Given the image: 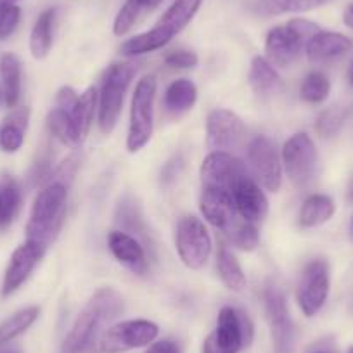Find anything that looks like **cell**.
<instances>
[{"mask_svg": "<svg viewBox=\"0 0 353 353\" xmlns=\"http://www.w3.org/2000/svg\"><path fill=\"white\" fill-rule=\"evenodd\" d=\"M123 312V298L113 288H101L78 314L73 327L64 338L61 353H83L96 341L104 324Z\"/></svg>", "mask_w": 353, "mask_h": 353, "instance_id": "6da1fadb", "label": "cell"}, {"mask_svg": "<svg viewBox=\"0 0 353 353\" xmlns=\"http://www.w3.org/2000/svg\"><path fill=\"white\" fill-rule=\"evenodd\" d=\"M68 185L52 181L37 194L26 223V241L49 246L56 239L66 215Z\"/></svg>", "mask_w": 353, "mask_h": 353, "instance_id": "7a4b0ae2", "label": "cell"}, {"mask_svg": "<svg viewBox=\"0 0 353 353\" xmlns=\"http://www.w3.org/2000/svg\"><path fill=\"white\" fill-rule=\"evenodd\" d=\"M319 32L321 28L317 23L301 18L291 19L286 25L276 26L267 33V39H265L267 61L272 66L290 68L300 57L308 40Z\"/></svg>", "mask_w": 353, "mask_h": 353, "instance_id": "3957f363", "label": "cell"}, {"mask_svg": "<svg viewBox=\"0 0 353 353\" xmlns=\"http://www.w3.org/2000/svg\"><path fill=\"white\" fill-rule=\"evenodd\" d=\"M134 74L135 68L128 63L111 64L104 71L99 90V127L104 134H111L117 127Z\"/></svg>", "mask_w": 353, "mask_h": 353, "instance_id": "277c9868", "label": "cell"}, {"mask_svg": "<svg viewBox=\"0 0 353 353\" xmlns=\"http://www.w3.org/2000/svg\"><path fill=\"white\" fill-rule=\"evenodd\" d=\"M156 78L152 74L142 77L137 81L132 96L130 106V125H128L127 149L128 152H139L152 137V125H154V97H156Z\"/></svg>", "mask_w": 353, "mask_h": 353, "instance_id": "5b68a950", "label": "cell"}, {"mask_svg": "<svg viewBox=\"0 0 353 353\" xmlns=\"http://www.w3.org/2000/svg\"><path fill=\"white\" fill-rule=\"evenodd\" d=\"M253 339V324L250 317L234 307L219 312L216 327L206 338L203 353H239Z\"/></svg>", "mask_w": 353, "mask_h": 353, "instance_id": "8992f818", "label": "cell"}, {"mask_svg": "<svg viewBox=\"0 0 353 353\" xmlns=\"http://www.w3.org/2000/svg\"><path fill=\"white\" fill-rule=\"evenodd\" d=\"M281 159H283L284 170H286L290 181L296 188H305L314 181L315 173H317L319 152L308 134L298 132V134L291 135L286 144L283 145Z\"/></svg>", "mask_w": 353, "mask_h": 353, "instance_id": "52a82bcc", "label": "cell"}, {"mask_svg": "<svg viewBox=\"0 0 353 353\" xmlns=\"http://www.w3.org/2000/svg\"><path fill=\"white\" fill-rule=\"evenodd\" d=\"M176 251L182 263L192 270L203 269L212 254V237L198 216H182L176 225Z\"/></svg>", "mask_w": 353, "mask_h": 353, "instance_id": "ba28073f", "label": "cell"}, {"mask_svg": "<svg viewBox=\"0 0 353 353\" xmlns=\"http://www.w3.org/2000/svg\"><path fill=\"white\" fill-rule=\"evenodd\" d=\"M159 327L145 319L123 321L111 325L104 331L101 338V352L103 353H125L130 350L142 348L154 343L158 338Z\"/></svg>", "mask_w": 353, "mask_h": 353, "instance_id": "9c48e42d", "label": "cell"}, {"mask_svg": "<svg viewBox=\"0 0 353 353\" xmlns=\"http://www.w3.org/2000/svg\"><path fill=\"white\" fill-rule=\"evenodd\" d=\"M248 161L254 181L263 189L277 192L283 185V165L276 144L267 135H258L248 145Z\"/></svg>", "mask_w": 353, "mask_h": 353, "instance_id": "30bf717a", "label": "cell"}, {"mask_svg": "<svg viewBox=\"0 0 353 353\" xmlns=\"http://www.w3.org/2000/svg\"><path fill=\"white\" fill-rule=\"evenodd\" d=\"M329 286H331V277H329L327 261L322 258L312 260L301 274L296 291L298 305L307 317H314L324 307L329 296Z\"/></svg>", "mask_w": 353, "mask_h": 353, "instance_id": "8fae6325", "label": "cell"}, {"mask_svg": "<svg viewBox=\"0 0 353 353\" xmlns=\"http://www.w3.org/2000/svg\"><path fill=\"white\" fill-rule=\"evenodd\" d=\"M263 301L272 332L274 353H293L294 325L283 291L276 284H269L263 291Z\"/></svg>", "mask_w": 353, "mask_h": 353, "instance_id": "7c38bea8", "label": "cell"}, {"mask_svg": "<svg viewBox=\"0 0 353 353\" xmlns=\"http://www.w3.org/2000/svg\"><path fill=\"white\" fill-rule=\"evenodd\" d=\"M246 127L234 111L213 110L206 118V145L210 151L229 152L243 142Z\"/></svg>", "mask_w": 353, "mask_h": 353, "instance_id": "4fadbf2b", "label": "cell"}, {"mask_svg": "<svg viewBox=\"0 0 353 353\" xmlns=\"http://www.w3.org/2000/svg\"><path fill=\"white\" fill-rule=\"evenodd\" d=\"M199 208H201L203 216L213 227L222 230L225 236L243 220L237 213L232 192L229 189L215 188V185H201Z\"/></svg>", "mask_w": 353, "mask_h": 353, "instance_id": "5bb4252c", "label": "cell"}, {"mask_svg": "<svg viewBox=\"0 0 353 353\" xmlns=\"http://www.w3.org/2000/svg\"><path fill=\"white\" fill-rule=\"evenodd\" d=\"M46 246L33 241H25L21 246L16 248L11 254L8 269L4 274V283H2V294L11 296L12 293L19 290L23 284L28 281L39 261L46 254Z\"/></svg>", "mask_w": 353, "mask_h": 353, "instance_id": "9a60e30c", "label": "cell"}, {"mask_svg": "<svg viewBox=\"0 0 353 353\" xmlns=\"http://www.w3.org/2000/svg\"><path fill=\"white\" fill-rule=\"evenodd\" d=\"M232 198L237 213L246 222L260 223L269 213L267 196L250 172L241 175L236 181L232 188Z\"/></svg>", "mask_w": 353, "mask_h": 353, "instance_id": "2e32d148", "label": "cell"}, {"mask_svg": "<svg viewBox=\"0 0 353 353\" xmlns=\"http://www.w3.org/2000/svg\"><path fill=\"white\" fill-rule=\"evenodd\" d=\"M246 172V165L230 152L212 151L201 165V185H215L232 192L236 181Z\"/></svg>", "mask_w": 353, "mask_h": 353, "instance_id": "e0dca14e", "label": "cell"}, {"mask_svg": "<svg viewBox=\"0 0 353 353\" xmlns=\"http://www.w3.org/2000/svg\"><path fill=\"white\" fill-rule=\"evenodd\" d=\"M108 246H110L113 256L125 265L128 270L139 276H145L149 270L148 256H145V250L137 237L130 236L123 230H113L108 236Z\"/></svg>", "mask_w": 353, "mask_h": 353, "instance_id": "ac0fdd59", "label": "cell"}, {"mask_svg": "<svg viewBox=\"0 0 353 353\" xmlns=\"http://www.w3.org/2000/svg\"><path fill=\"white\" fill-rule=\"evenodd\" d=\"M353 49L352 39H348L343 33L336 32H319L308 40L307 47V56L310 63L322 64V63H331V61L339 59V57L346 56L350 50Z\"/></svg>", "mask_w": 353, "mask_h": 353, "instance_id": "d6986e66", "label": "cell"}, {"mask_svg": "<svg viewBox=\"0 0 353 353\" xmlns=\"http://www.w3.org/2000/svg\"><path fill=\"white\" fill-rule=\"evenodd\" d=\"M28 121L30 108H14L0 121V151L6 154H14L23 148Z\"/></svg>", "mask_w": 353, "mask_h": 353, "instance_id": "ffe728a7", "label": "cell"}, {"mask_svg": "<svg viewBox=\"0 0 353 353\" xmlns=\"http://www.w3.org/2000/svg\"><path fill=\"white\" fill-rule=\"evenodd\" d=\"M97 101H99V92L96 90V87H88L83 94L78 96L77 103L71 108L70 120L77 145H80L87 139L88 130L92 127Z\"/></svg>", "mask_w": 353, "mask_h": 353, "instance_id": "44dd1931", "label": "cell"}, {"mask_svg": "<svg viewBox=\"0 0 353 353\" xmlns=\"http://www.w3.org/2000/svg\"><path fill=\"white\" fill-rule=\"evenodd\" d=\"M0 81L6 106L14 110L21 99V61L16 54L6 52L0 57Z\"/></svg>", "mask_w": 353, "mask_h": 353, "instance_id": "7402d4cb", "label": "cell"}, {"mask_svg": "<svg viewBox=\"0 0 353 353\" xmlns=\"http://www.w3.org/2000/svg\"><path fill=\"white\" fill-rule=\"evenodd\" d=\"M205 0H173L172 6L166 9L165 14L161 16L156 26L165 30L170 37H175L194 19L198 14L199 8Z\"/></svg>", "mask_w": 353, "mask_h": 353, "instance_id": "603a6c76", "label": "cell"}, {"mask_svg": "<svg viewBox=\"0 0 353 353\" xmlns=\"http://www.w3.org/2000/svg\"><path fill=\"white\" fill-rule=\"evenodd\" d=\"M57 9H46L37 18L30 33V52L35 59H46L52 49L54 42V25H56Z\"/></svg>", "mask_w": 353, "mask_h": 353, "instance_id": "cb8c5ba5", "label": "cell"}, {"mask_svg": "<svg viewBox=\"0 0 353 353\" xmlns=\"http://www.w3.org/2000/svg\"><path fill=\"white\" fill-rule=\"evenodd\" d=\"M248 81H250V87L253 88V92L258 94V96H272L283 85L276 68L267 61V57L261 56L253 57V61H251Z\"/></svg>", "mask_w": 353, "mask_h": 353, "instance_id": "d4e9b609", "label": "cell"}, {"mask_svg": "<svg viewBox=\"0 0 353 353\" xmlns=\"http://www.w3.org/2000/svg\"><path fill=\"white\" fill-rule=\"evenodd\" d=\"M196 101H198V88L188 78L172 81L168 88H166L165 97H163L165 110L170 114H173V117H179V114L191 110L196 104Z\"/></svg>", "mask_w": 353, "mask_h": 353, "instance_id": "484cf974", "label": "cell"}, {"mask_svg": "<svg viewBox=\"0 0 353 353\" xmlns=\"http://www.w3.org/2000/svg\"><path fill=\"white\" fill-rule=\"evenodd\" d=\"M334 212L336 206L332 198L325 194H312L301 205L298 223L303 229H314V227H319L327 222V220H331Z\"/></svg>", "mask_w": 353, "mask_h": 353, "instance_id": "4316f807", "label": "cell"}, {"mask_svg": "<svg viewBox=\"0 0 353 353\" xmlns=\"http://www.w3.org/2000/svg\"><path fill=\"white\" fill-rule=\"evenodd\" d=\"M170 40H172V37H170L165 30H161L159 26H154V28H151L149 32L128 39L127 42L121 43L120 50L121 54L127 57L142 56V54H149L154 52V50L158 49H163Z\"/></svg>", "mask_w": 353, "mask_h": 353, "instance_id": "83f0119b", "label": "cell"}, {"mask_svg": "<svg viewBox=\"0 0 353 353\" xmlns=\"http://www.w3.org/2000/svg\"><path fill=\"white\" fill-rule=\"evenodd\" d=\"M21 189L12 176L0 181V230L8 229L14 222L21 208Z\"/></svg>", "mask_w": 353, "mask_h": 353, "instance_id": "f1b7e54d", "label": "cell"}, {"mask_svg": "<svg viewBox=\"0 0 353 353\" xmlns=\"http://www.w3.org/2000/svg\"><path fill=\"white\" fill-rule=\"evenodd\" d=\"M40 315L39 307H26L18 310L16 314H12L11 317L6 319L2 324H0V348H4L6 345H9L11 341H14L18 336H21L23 332L28 331L35 321Z\"/></svg>", "mask_w": 353, "mask_h": 353, "instance_id": "f546056e", "label": "cell"}, {"mask_svg": "<svg viewBox=\"0 0 353 353\" xmlns=\"http://www.w3.org/2000/svg\"><path fill=\"white\" fill-rule=\"evenodd\" d=\"M216 269H219V276L222 283L225 284L229 290L241 291L246 288V276H244L243 269H241L239 261L234 256L232 251L227 250L225 246L220 248L219 256H216Z\"/></svg>", "mask_w": 353, "mask_h": 353, "instance_id": "4dcf8cb0", "label": "cell"}, {"mask_svg": "<svg viewBox=\"0 0 353 353\" xmlns=\"http://www.w3.org/2000/svg\"><path fill=\"white\" fill-rule=\"evenodd\" d=\"M161 0H127L121 9L118 11L117 18L113 23V33L117 37H123L134 28V25L137 23V19L141 18L142 12H145L148 9L156 8Z\"/></svg>", "mask_w": 353, "mask_h": 353, "instance_id": "1f68e13d", "label": "cell"}, {"mask_svg": "<svg viewBox=\"0 0 353 353\" xmlns=\"http://www.w3.org/2000/svg\"><path fill=\"white\" fill-rule=\"evenodd\" d=\"M329 92H331V81L321 71H312V73H308L300 87L301 99L310 104L324 103L329 97Z\"/></svg>", "mask_w": 353, "mask_h": 353, "instance_id": "d6a6232c", "label": "cell"}, {"mask_svg": "<svg viewBox=\"0 0 353 353\" xmlns=\"http://www.w3.org/2000/svg\"><path fill=\"white\" fill-rule=\"evenodd\" d=\"M258 11L265 16H281L305 12L319 8L315 0H258Z\"/></svg>", "mask_w": 353, "mask_h": 353, "instance_id": "836d02e7", "label": "cell"}, {"mask_svg": "<svg viewBox=\"0 0 353 353\" xmlns=\"http://www.w3.org/2000/svg\"><path fill=\"white\" fill-rule=\"evenodd\" d=\"M47 125H49V130L61 144L70 145V148H78L77 142H74L73 128H71V120L70 113L63 108L56 106L52 108V111L47 117Z\"/></svg>", "mask_w": 353, "mask_h": 353, "instance_id": "e575fe53", "label": "cell"}, {"mask_svg": "<svg viewBox=\"0 0 353 353\" xmlns=\"http://www.w3.org/2000/svg\"><path fill=\"white\" fill-rule=\"evenodd\" d=\"M230 243L243 251H253L260 241V232H258L256 223H250L246 220H241L229 234H227Z\"/></svg>", "mask_w": 353, "mask_h": 353, "instance_id": "d590c367", "label": "cell"}, {"mask_svg": "<svg viewBox=\"0 0 353 353\" xmlns=\"http://www.w3.org/2000/svg\"><path fill=\"white\" fill-rule=\"evenodd\" d=\"M343 123H345V113L341 110H327L319 117L317 125H315V130L321 137L327 139L332 135L338 134L341 130Z\"/></svg>", "mask_w": 353, "mask_h": 353, "instance_id": "8d00e7d4", "label": "cell"}, {"mask_svg": "<svg viewBox=\"0 0 353 353\" xmlns=\"http://www.w3.org/2000/svg\"><path fill=\"white\" fill-rule=\"evenodd\" d=\"M21 21V9L18 4H0V40H6L16 32Z\"/></svg>", "mask_w": 353, "mask_h": 353, "instance_id": "74e56055", "label": "cell"}, {"mask_svg": "<svg viewBox=\"0 0 353 353\" xmlns=\"http://www.w3.org/2000/svg\"><path fill=\"white\" fill-rule=\"evenodd\" d=\"M198 54L191 52V50H175L170 52L165 57V64L168 68H175V70H189V68L198 66Z\"/></svg>", "mask_w": 353, "mask_h": 353, "instance_id": "f35d334b", "label": "cell"}, {"mask_svg": "<svg viewBox=\"0 0 353 353\" xmlns=\"http://www.w3.org/2000/svg\"><path fill=\"white\" fill-rule=\"evenodd\" d=\"M120 212H121L120 213V222L123 223L127 229L135 230V232H139V236H145L144 225H142L141 219L135 215L134 206H132V205H121Z\"/></svg>", "mask_w": 353, "mask_h": 353, "instance_id": "ab89813d", "label": "cell"}, {"mask_svg": "<svg viewBox=\"0 0 353 353\" xmlns=\"http://www.w3.org/2000/svg\"><path fill=\"white\" fill-rule=\"evenodd\" d=\"M145 353H181V348L172 339H161V341L151 343Z\"/></svg>", "mask_w": 353, "mask_h": 353, "instance_id": "60d3db41", "label": "cell"}, {"mask_svg": "<svg viewBox=\"0 0 353 353\" xmlns=\"http://www.w3.org/2000/svg\"><path fill=\"white\" fill-rule=\"evenodd\" d=\"M343 21H345V25L348 26L350 30H353V2H350V4L346 6L345 12H343Z\"/></svg>", "mask_w": 353, "mask_h": 353, "instance_id": "b9f144b4", "label": "cell"}, {"mask_svg": "<svg viewBox=\"0 0 353 353\" xmlns=\"http://www.w3.org/2000/svg\"><path fill=\"white\" fill-rule=\"evenodd\" d=\"M346 80H348V83L353 87V59L350 61L348 70H346Z\"/></svg>", "mask_w": 353, "mask_h": 353, "instance_id": "7bdbcfd3", "label": "cell"}, {"mask_svg": "<svg viewBox=\"0 0 353 353\" xmlns=\"http://www.w3.org/2000/svg\"><path fill=\"white\" fill-rule=\"evenodd\" d=\"M348 199H350V203H353V179L348 185Z\"/></svg>", "mask_w": 353, "mask_h": 353, "instance_id": "ee69618b", "label": "cell"}, {"mask_svg": "<svg viewBox=\"0 0 353 353\" xmlns=\"http://www.w3.org/2000/svg\"><path fill=\"white\" fill-rule=\"evenodd\" d=\"M19 0H0V4H18Z\"/></svg>", "mask_w": 353, "mask_h": 353, "instance_id": "f6af8a7d", "label": "cell"}, {"mask_svg": "<svg viewBox=\"0 0 353 353\" xmlns=\"http://www.w3.org/2000/svg\"><path fill=\"white\" fill-rule=\"evenodd\" d=\"M315 2H317L319 6H324V4H327V2H331V0H315Z\"/></svg>", "mask_w": 353, "mask_h": 353, "instance_id": "bcb514c9", "label": "cell"}, {"mask_svg": "<svg viewBox=\"0 0 353 353\" xmlns=\"http://www.w3.org/2000/svg\"><path fill=\"white\" fill-rule=\"evenodd\" d=\"M350 236H352L353 239V216H352V222H350Z\"/></svg>", "mask_w": 353, "mask_h": 353, "instance_id": "7dc6e473", "label": "cell"}, {"mask_svg": "<svg viewBox=\"0 0 353 353\" xmlns=\"http://www.w3.org/2000/svg\"><path fill=\"white\" fill-rule=\"evenodd\" d=\"M348 353H353V346H350V348H348Z\"/></svg>", "mask_w": 353, "mask_h": 353, "instance_id": "c3c4849f", "label": "cell"}, {"mask_svg": "<svg viewBox=\"0 0 353 353\" xmlns=\"http://www.w3.org/2000/svg\"><path fill=\"white\" fill-rule=\"evenodd\" d=\"M314 353H327V352H314Z\"/></svg>", "mask_w": 353, "mask_h": 353, "instance_id": "681fc988", "label": "cell"}, {"mask_svg": "<svg viewBox=\"0 0 353 353\" xmlns=\"http://www.w3.org/2000/svg\"><path fill=\"white\" fill-rule=\"evenodd\" d=\"M0 96H2V94H0Z\"/></svg>", "mask_w": 353, "mask_h": 353, "instance_id": "f907efd6", "label": "cell"}]
</instances>
